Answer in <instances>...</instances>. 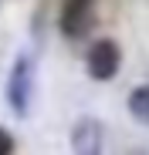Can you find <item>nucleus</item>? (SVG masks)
Returning <instances> with one entry per match:
<instances>
[{"label": "nucleus", "mask_w": 149, "mask_h": 155, "mask_svg": "<svg viewBox=\"0 0 149 155\" xmlns=\"http://www.w3.org/2000/svg\"><path fill=\"white\" fill-rule=\"evenodd\" d=\"M31 98H34V61L27 54H20L7 74V105L14 115L24 118L31 111Z\"/></svg>", "instance_id": "f257e3e1"}, {"label": "nucleus", "mask_w": 149, "mask_h": 155, "mask_svg": "<svg viewBox=\"0 0 149 155\" xmlns=\"http://www.w3.org/2000/svg\"><path fill=\"white\" fill-rule=\"evenodd\" d=\"M122 68V47L112 41V37H102L88 47L85 54V71L92 81H112Z\"/></svg>", "instance_id": "f03ea898"}, {"label": "nucleus", "mask_w": 149, "mask_h": 155, "mask_svg": "<svg viewBox=\"0 0 149 155\" xmlns=\"http://www.w3.org/2000/svg\"><path fill=\"white\" fill-rule=\"evenodd\" d=\"M71 152L74 155H105V125L95 115H81L71 125Z\"/></svg>", "instance_id": "7ed1b4c3"}, {"label": "nucleus", "mask_w": 149, "mask_h": 155, "mask_svg": "<svg viewBox=\"0 0 149 155\" xmlns=\"http://www.w3.org/2000/svg\"><path fill=\"white\" fill-rule=\"evenodd\" d=\"M58 24H61V34L64 37H71V41L85 37L95 27V0H64Z\"/></svg>", "instance_id": "20e7f679"}, {"label": "nucleus", "mask_w": 149, "mask_h": 155, "mask_svg": "<svg viewBox=\"0 0 149 155\" xmlns=\"http://www.w3.org/2000/svg\"><path fill=\"white\" fill-rule=\"evenodd\" d=\"M129 115L139 121V125H149V84H139L129 91Z\"/></svg>", "instance_id": "39448f33"}, {"label": "nucleus", "mask_w": 149, "mask_h": 155, "mask_svg": "<svg viewBox=\"0 0 149 155\" xmlns=\"http://www.w3.org/2000/svg\"><path fill=\"white\" fill-rule=\"evenodd\" d=\"M0 155H14V135L7 128H0Z\"/></svg>", "instance_id": "423d86ee"}, {"label": "nucleus", "mask_w": 149, "mask_h": 155, "mask_svg": "<svg viewBox=\"0 0 149 155\" xmlns=\"http://www.w3.org/2000/svg\"><path fill=\"white\" fill-rule=\"evenodd\" d=\"M126 155H142V152H126Z\"/></svg>", "instance_id": "0eeeda50"}]
</instances>
